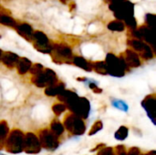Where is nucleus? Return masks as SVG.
Wrapping results in <instances>:
<instances>
[{"mask_svg":"<svg viewBox=\"0 0 156 155\" xmlns=\"http://www.w3.org/2000/svg\"><path fill=\"white\" fill-rule=\"evenodd\" d=\"M65 106L66 108H69V110L73 114L81 119H87L89 117L90 111V104L86 98H80L79 96H76Z\"/></svg>","mask_w":156,"mask_h":155,"instance_id":"f257e3e1","label":"nucleus"},{"mask_svg":"<svg viewBox=\"0 0 156 155\" xmlns=\"http://www.w3.org/2000/svg\"><path fill=\"white\" fill-rule=\"evenodd\" d=\"M105 64L107 66L108 74L117 78L124 76L127 67L122 58H117L115 55L109 53L106 56Z\"/></svg>","mask_w":156,"mask_h":155,"instance_id":"f03ea898","label":"nucleus"},{"mask_svg":"<svg viewBox=\"0 0 156 155\" xmlns=\"http://www.w3.org/2000/svg\"><path fill=\"white\" fill-rule=\"evenodd\" d=\"M24 133L20 130H13L5 140V150L10 153H20L23 152Z\"/></svg>","mask_w":156,"mask_h":155,"instance_id":"7ed1b4c3","label":"nucleus"},{"mask_svg":"<svg viewBox=\"0 0 156 155\" xmlns=\"http://www.w3.org/2000/svg\"><path fill=\"white\" fill-rule=\"evenodd\" d=\"M53 61L58 64H70L72 63V51L69 47L63 44H55L52 46L50 52Z\"/></svg>","mask_w":156,"mask_h":155,"instance_id":"20e7f679","label":"nucleus"},{"mask_svg":"<svg viewBox=\"0 0 156 155\" xmlns=\"http://www.w3.org/2000/svg\"><path fill=\"white\" fill-rule=\"evenodd\" d=\"M32 82L39 88H48L58 83V78L56 73L49 69H43L39 73L33 75Z\"/></svg>","mask_w":156,"mask_h":155,"instance_id":"39448f33","label":"nucleus"},{"mask_svg":"<svg viewBox=\"0 0 156 155\" xmlns=\"http://www.w3.org/2000/svg\"><path fill=\"white\" fill-rule=\"evenodd\" d=\"M63 126L74 135H82L86 131V125L83 120L73 113L65 118Z\"/></svg>","mask_w":156,"mask_h":155,"instance_id":"423d86ee","label":"nucleus"},{"mask_svg":"<svg viewBox=\"0 0 156 155\" xmlns=\"http://www.w3.org/2000/svg\"><path fill=\"white\" fill-rule=\"evenodd\" d=\"M38 141H39L40 146L48 151H54L59 145L58 137L49 130L41 131L39 132Z\"/></svg>","mask_w":156,"mask_h":155,"instance_id":"0eeeda50","label":"nucleus"},{"mask_svg":"<svg viewBox=\"0 0 156 155\" xmlns=\"http://www.w3.org/2000/svg\"><path fill=\"white\" fill-rule=\"evenodd\" d=\"M23 151L28 154H37L41 151V146L38 138L32 132H27L24 135Z\"/></svg>","mask_w":156,"mask_h":155,"instance_id":"6e6552de","label":"nucleus"},{"mask_svg":"<svg viewBox=\"0 0 156 155\" xmlns=\"http://www.w3.org/2000/svg\"><path fill=\"white\" fill-rule=\"evenodd\" d=\"M128 45L131 46L134 50L138 51L142 58L144 59H151L154 58V51L151 48V47L147 44H145L144 41L139 39H131L128 40Z\"/></svg>","mask_w":156,"mask_h":155,"instance_id":"1a4fd4ad","label":"nucleus"},{"mask_svg":"<svg viewBox=\"0 0 156 155\" xmlns=\"http://www.w3.org/2000/svg\"><path fill=\"white\" fill-rule=\"evenodd\" d=\"M142 106L145 110L148 117L151 119L154 124H155L156 117V98L154 95H148L143 101Z\"/></svg>","mask_w":156,"mask_h":155,"instance_id":"9d476101","label":"nucleus"},{"mask_svg":"<svg viewBox=\"0 0 156 155\" xmlns=\"http://www.w3.org/2000/svg\"><path fill=\"white\" fill-rule=\"evenodd\" d=\"M122 58L123 59L126 67L129 68H138L141 65V61H140V58L137 55L136 52H134L132 49H127L124 52L123 57H122Z\"/></svg>","mask_w":156,"mask_h":155,"instance_id":"9b49d317","label":"nucleus"},{"mask_svg":"<svg viewBox=\"0 0 156 155\" xmlns=\"http://www.w3.org/2000/svg\"><path fill=\"white\" fill-rule=\"evenodd\" d=\"M16 29L17 31V33L23 37L25 39H27V41H33V28L30 25L27 24V23H21V24H16Z\"/></svg>","mask_w":156,"mask_h":155,"instance_id":"f8f14e48","label":"nucleus"},{"mask_svg":"<svg viewBox=\"0 0 156 155\" xmlns=\"http://www.w3.org/2000/svg\"><path fill=\"white\" fill-rule=\"evenodd\" d=\"M0 59L8 68H13V67L16 66V63H17V61L19 59V57L16 54L13 53V52L7 51V52L2 53V56H1Z\"/></svg>","mask_w":156,"mask_h":155,"instance_id":"ddd939ff","label":"nucleus"},{"mask_svg":"<svg viewBox=\"0 0 156 155\" xmlns=\"http://www.w3.org/2000/svg\"><path fill=\"white\" fill-rule=\"evenodd\" d=\"M138 32L140 34L141 39H144V41H146L150 45L154 46V34H153L152 28L144 26L138 29Z\"/></svg>","mask_w":156,"mask_h":155,"instance_id":"4468645a","label":"nucleus"},{"mask_svg":"<svg viewBox=\"0 0 156 155\" xmlns=\"http://www.w3.org/2000/svg\"><path fill=\"white\" fill-rule=\"evenodd\" d=\"M64 90H65V85L60 82V83H56L53 86L46 88L45 94L49 97H54V96H58Z\"/></svg>","mask_w":156,"mask_h":155,"instance_id":"2eb2a0df","label":"nucleus"},{"mask_svg":"<svg viewBox=\"0 0 156 155\" xmlns=\"http://www.w3.org/2000/svg\"><path fill=\"white\" fill-rule=\"evenodd\" d=\"M31 66H32L31 61L27 58H19V59L16 63L17 71L20 75L26 74L30 69Z\"/></svg>","mask_w":156,"mask_h":155,"instance_id":"dca6fc26","label":"nucleus"},{"mask_svg":"<svg viewBox=\"0 0 156 155\" xmlns=\"http://www.w3.org/2000/svg\"><path fill=\"white\" fill-rule=\"evenodd\" d=\"M33 41H35L34 44L37 45H40V46H45V45H48L49 41L48 38L47 37V35L41 31H35L33 32Z\"/></svg>","mask_w":156,"mask_h":155,"instance_id":"f3484780","label":"nucleus"},{"mask_svg":"<svg viewBox=\"0 0 156 155\" xmlns=\"http://www.w3.org/2000/svg\"><path fill=\"white\" fill-rule=\"evenodd\" d=\"M72 63L75 64L76 66H78L79 68L86 70V71H91L92 70V68H91V64L89 63L84 58L82 57H73L72 58Z\"/></svg>","mask_w":156,"mask_h":155,"instance_id":"a211bd4d","label":"nucleus"},{"mask_svg":"<svg viewBox=\"0 0 156 155\" xmlns=\"http://www.w3.org/2000/svg\"><path fill=\"white\" fill-rule=\"evenodd\" d=\"M8 132H9V129H8L7 123L5 122H0V150L4 147Z\"/></svg>","mask_w":156,"mask_h":155,"instance_id":"6ab92c4d","label":"nucleus"},{"mask_svg":"<svg viewBox=\"0 0 156 155\" xmlns=\"http://www.w3.org/2000/svg\"><path fill=\"white\" fill-rule=\"evenodd\" d=\"M0 24L1 25H4V26H11V27H16L17 23L10 16L5 15V14H3V13H0Z\"/></svg>","mask_w":156,"mask_h":155,"instance_id":"aec40b11","label":"nucleus"},{"mask_svg":"<svg viewBox=\"0 0 156 155\" xmlns=\"http://www.w3.org/2000/svg\"><path fill=\"white\" fill-rule=\"evenodd\" d=\"M91 68L99 74L101 75H107L108 70H107V66L104 61H98L94 62L91 64Z\"/></svg>","mask_w":156,"mask_h":155,"instance_id":"412c9836","label":"nucleus"},{"mask_svg":"<svg viewBox=\"0 0 156 155\" xmlns=\"http://www.w3.org/2000/svg\"><path fill=\"white\" fill-rule=\"evenodd\" d=\"M108 28L112 31H117V32H122L125 29V25L123 22L120 20H113L111 21L108 24Z\"/></svg>","mask_w":156,"mask_h":155,"instance_id":"4be33fe9","label":"nucleus"},{"mask_svg":"<svg viewBox=\"0 0 156 155\" xmlns=\"http://www.w3.org/2000/svg\"><path fill=\"white\" fill-rule=\"evenodd\" d=\"M128 134H129V130H128V128L125 127V126H121V127L117 130V132H115L114 137H115V139L118 140V141H123V140H125V139L128 137Z\"/></svg>","mask_w":156,"mask_h":155,"instance_id":"5701e85b","label":"nucleus"},{"mask_svg":"<svg viewBox=\"0 0 156 155\" xmlns=\"http://www.w3.org/2000/svg\"><path fill=\"white\" fill-rule=\"evenodd\" d=\"M51 132L58 137L64 132V126L58 121H54L51 123Z\"/></svg>","mask_w":156,"mask_h":155,"instance_id":"b1692460","label":"nucleus"},{"mask_svg":"<svg viewBox=\"0 0 156 155\" xmlns=\"http://www.w3.org/2000/svg\"><path fill=\"white\" fill-rule=\"evenodd\" d=\"M112 105L113 107H115L116 109L120 110V111H122L124 112H127L128 110H129V107L128 105L125 103V101L122 100H113L112 101Z\"/></svg>","mask_w":156,"mask_h":155,"instance_id":"393cba45","label":"nucleus"},{"mask_svg":"<svg viewBox=\"0 0 156 155\" xmlns=\"http://www.w3.org/2000/svg\"><path fill=\"white\" fill-rule=\"evenodd\" d=\"M34 48L41 52V53H44V54H47V53H50L51 50H52V46L51 45H45V46H40V45H37V44H34Z\"/></svg>","mask_w":156,"mask_h":155,"instance_id":"a878e982","label":"nucleus"},{"mask_svg":"<svg viewBox=\"0 0 156 155\" xmlns=\"http://www.w3.org/2000/svg\"><path fill=\"white\" fill-rule=\"evenodd\" d=\"M102 128H103V124H102V122H101V121H97V122L92 125V127H91V129H90V131L89 135L90 136V135H94V134H96V133H97L98 132H100Z\"/></svg>","mask_w":156,"mask_h":155,"instance_id":"bb28decb","label":"nucleus"},{"mask_svg":"<svg viewBox=\"0 0 156 155\" xmlns=\"http://www.w3.org/2000/svg\"><path fill=\"white\" fill-rule=\"evenodd\" d=\"M52 111L53 112L57 115V116H59L61 113H63L65 111H66V106L62 103H58V104H55L53 105L52 107Z\"/></svg>","mask_w":156,"mask_h":155,"instance_id":"cd10ccee","label":"nucleus"},{"mask_svg":"<svg viewBox=\"0 0 156 155\" xmlns=\"http://www.w3.org/2000/svg\"><path fill=\"white\" fill-rule=\"evenodd\" d=\"M125 0H112L110 3V9L113 12H115L116 10H118L120 8V6L124 3Z\"/></svg>","mask_w":156,"mask_h":155,"instance_id":"c85d7f7f","label":"nucleus"},{"mask_svg":"<svg viewBox=\"0 0 156 155\" xmlns=\"http://www.w3.org/2000/svg\"><path fill=\"white\" fill-rule=\"evenodd\" d=\"M154 20H155V15L154 14H146L145 16V21L148 25V27L152 28L154 26Z\"/></svg>","mask_w":156,"mask_h":155,"instance_id":"c756f323","label":"nucleus"},{"mask_svg":"<svg viewBox=\"0 0 156 155\" xmlns=\"http://www.w3.org/2000/svg\"><path fill=\"white\" fill-rule=\"evenodd\" d=\"M43 69H44L43 66L41 64H39V63H37V64L32 65L29 70H30V72H31L32 75H36V74L39 73L40 71H42Z\"/></svg>","mask_w":156,"mask_h":155,"instance_id":"7c9ffc66","label":"nucleus"},{"mask_svg":"<svg viewBox=\"0 0 156 155\" xmlns=\"http://www.w3.org/2000/svg\"><path fill=\"white\" fill-rule=\"evenodd\" d=\"M97 155H114V152H113L112 148L105 147L102 150H101Z\"/></svg>","mask_w":156,"mask_h":155,"instance_id":"2f4dec72","label":"nucleus"},{"mask_svg":"<svg viewBox=\"0 0 156 155\" xmlns=\"http://www.w3.org/2000/svg\"><path fill=\"white\" fill-rule=\"evenodd\" d=\"M127 155H141V152L137 147H133L129 150Z\"/></svg>","mask_w":156,"mask_h":155,"instance_id":"473e14b6","label":"nucleus"},{"mask_svg":"<svg viewBox=\"0 0 156 155\" xmlns=\"http://www.w3.org/2000/svg\"><path fill=\"white\" fill-rule=\"evenodd\" d=\"M116 151H117V153H118V155H127V152H126V150H125L124 146H122V145L117 146Z\"/></svg>","mask_w":156,"mask_h":155,"instance_id":"72a5a7b5","label":"nucleus"},{"mask_svg":"<svg viewBox=\"0 0 156 155\" xmlns=\"http://www.w3.org/2000/svg\"><path fill=\"white\" fill-rule=\"evenodd\" d=\"M145 155H156V152L155 151H152L151 153H147V154Z\"/></svg>","mask_w":156,"mask_h":155,"instance_id":"f704fd0d","label":"nucleus"},{"mask_svg":"<svg viewBox=\"0 0 156 155\" xmlns=\"http://www.w3.org/2000/svg\"><path fill=\"white\" fill-rule=\"evenodd\" d=\"M59 1H60L61 3H63V4H66L69 0H59Z\"/></svg>","mask_w":156,"mask_h":155,"instance_id":"c9c22d12","label":"nucleus"},{"mask_svg":"<svg viewBox=\"0 0 156 155\" xmlns=\"http://www.w3.org/2000/svg\"><path fill=\"white\" fill-rule=\"evenodd\" d=\"M2 53H3V52H2V50L0 49V58H1V56H2Z\"/></svg>","mask_w":156,"mask_h":155,"instance_id":"e433bc0d","label":"nucleus"},{"mask_svg":"<svg viewBox=\"0 0 156 155\" xmlns=\"http://www.w3.org/2000/svg\"><path fill=\"white\" fill-rule=\"evenodd\" d=\"M0 155H4V154H2V153H0Z\"/></svg>","mask_w":156,"mask_h":155,"instance_id":"4c0bfd02","label":"nucleus"},{"mask_svg":"<svg viewBox=\"0 0 156 155\" xmlns=\"http://www.w3.org/2000/svg\"><path fill=\"white\" fill-rule=\"evenodd\" d=\"M0 37H1V36H0Z\"/></svg>","mask_w":156,"mask_h":155,"instance_id":"58836bf2","label":"nucleus"}]
</instances>
